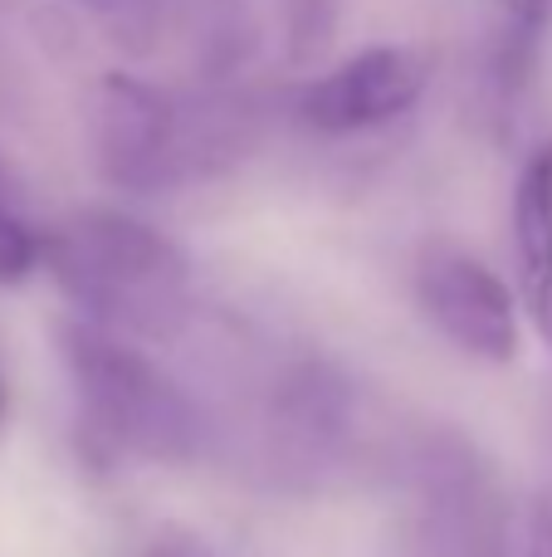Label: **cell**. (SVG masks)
<instances>
[{
  "instance_id": "cell-4",
  "label": "cell",
  "mask_w": 552,
  "mask_h": 557,
  "mask_svg": "<svg viewBox=\"0 0 552 557\" xmlns=\"http://www.w3.org/2000/svg\"><path fill=\"white\" fill-rule=\"evenodd\" d=\"M98 166L123 191H156L186 172V117L156 84L103 74L98 84Z\"/></svg>"
},
{
  "instance_id": "cell-5",
  "label": "cell",
  "mask_w": 552,
  "mask_h": 557,
  "mask_svg": "<svg viewBox=\"0 0 552 557\" xmlns=\"http://www.w3.org/2000/svg\"><path fill=\"white\" fill-rule=\"evenodd\" d=\"M430 84V54L416 45H372L342 59L299 94V117L313 133L348 137L411 113Z\"/></svg>"
},
{
  "instance_id": "cell-7",
  "label": "cell",
  "mask_w": 552,
  "mask_h": 557,
  "mask_svg": "<svg viewBox=\"0 0 552 557\" xmlns=\"http://www.w3.org/2000/svg\"><path fill=\"white\" fill-rule=\"evenodd\" d=\"M518 294L538 333H552V137L528 152L514 186Z\"/></svg>"
},
{
  "instance_id": "cell-6",
  "label": "cell",
  "mask_w": 552,
  "mask_h": 557,
  "mask_svg": "<svg viewBox=\"0 0 552 557\" xmlns=\"http://www.w3.org/2000/svg\"><path fill=\"white\" fill-rule=\"evenodd\" d=\"M348 382L328 367H293L269 406L274 455L299 465H318L338 450L348 431Z\"/></svg>"
},
{
  "instance_id": "cell-14",
  "label": "cell",
  "mask_w": 552,
  "mask_h": 557,
  "mask_svg": "<svg viewBox=\"0 0 552 557\" xmlns=\"http://www.w3.org/2000/svg\"><path fill=\"white\" fill-rule=\"evenodd\" d=\"M548 337H552V333H548Z\"/></svg>"
},
{
  "instance_id": "cell-3",
  "label": "cell",
  "mask_w": 552,
  "mask_h": 557,
  "mask_svg": "<svg viewBox=\"0 0 552 557\" xmlns=\"http://www.w3.org/2000/svg\"><path fill=\"white\" fill-rule=\"evenodd\" d=\"M416 304L450 347L489 367H504L518 357V308L509 284L485 260L430 245L416 260Z\"/></svg>"
},
{
  "instance_id": "cell-12",
  "label": "cell",
  "mask_w": 552,
  "mask_h": 557,
  "mask_svg": "<svg viewBox=\"0 0 552 557\" xmlns=\"http://www.w3.org/2000/svg\"><path fill=\"white\" fill-rule=\"evenodd\" d=\"M78 5H88V10H98V15H108V20H123L127 10L137 5V0H78Z\"/></svg>"
},
{
  "instance_id": "cell-9",
  "label": "cell",
  "mask_w": 552,
  "mask_h": 557,
  "mask_svg": "<svg viewBox=\"0 0 552 557\" xmlns=\"http://www.w3.org/2000/svg\"><path fill=\"white\" fill-rule=\"evenodd\" d=\"M39 235L29 231L25 221H20L15 211H5L0 206V284H25L29 274L39 270Z\"/></svg>"
},
{
  "instance_id": "cell-1",
  "label": "cell",
  "mask_w": 552,
  "mask_h": 557,
  "mask_svg": "<svg viewBox=\"0 0 552 557\" xmlns=\"http://www.w3.org/2000/svg\"><path fill=\"white\" fill-rule=\"evenodd\" d=\"M39 264L78 304L84 323L117 337H172L191 308V264L156 225L117 211H78L39 235Z\"/></svg>"
},
{
  "instance_id": "cell-13",
  "label": "cell",
  "mask_w": 552,
  "mask_h": 557,
  "mask_svg": "<svg viewBox=\"0 0 552 557\" xmlns=\"http://www.w3.org/2000/svg\"><path fill=\"white\" fill-rule=\"evenodd\" d=\"M0 421H5V382H0Z\"/></svg>"
},
{
  "instance_id": "cell-2",
  "label": "cell",
  "mask_w": 552,
  "mask_h": 557,
  "mask_svg": "<svg viewBox=\"0 0 552 557\" xmlns=\"http://www.w3.org/2000/svg\"><path fill=\"white\" fill-rule=\"evenodd\" d=\"M59 352L84 416V445L93 455L147 465H186L201 455V406L127 337L78 323L64 327Z\"/></svg>"
},
{
  "instance_id": "cell-8",
  "label": "cell",
  "mask_w": 552,
  "mask_h": 557,
  "mask_svg": "<svg viewBox=\"0 0 552 557\" xmlns=\"http://www.w3.org/2000/svg\"><path fill=\"white\" fill-rule=\"evenodd\" d=\"M499 20H504V39H499V84L514 94L528 78L538 54V39H543L548 20H552V0H494Z\"/></svg>"
},
{
  "instance_id": "cell-11",
  "label": "cell",
  "mask_w": 552,
  "mask_h": 557,
  "mask_svg": "<svg viewBox=\"0 0 552 557\" xmlns=\"http://www.w3.org/2000/svg\"><path fill=\"white\" fill-rule=\"evenodd\" d=\"M142 557H211L201 548V543H191V539H181V533H166V539H156L152 548H147Z\"/></svg>"
},
{
  "instance_id": "cell-10",
  "label": "cell",
  "mask_w": 552,
  "mask_h": 557,
  "mask_svg": "<svg viewBox=\"0 0 552 557\" xmlns=\"http://www.w3.org/2000/svg\"><path fill=\"white\" fill-rule=\"evenodd\" d=\"M518 557H552V504H548V499H538L534 509H528Z\"/></svg>"
}]
</instances>
